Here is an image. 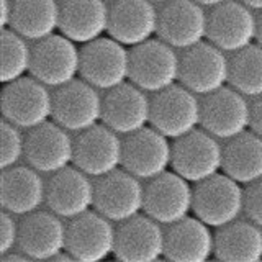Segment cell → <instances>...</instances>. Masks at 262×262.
<instances>
[{"mask_svg": "<svg viewBox=\"0 0 262 262\" xmlns=\"http://www.w3.org/2000/svg\"><path fill=\"white\" fill-rule=\"evenodd\" d=\"M179 82L205 97L229 85V57L211 41L188 48L180 54Z\"/></svg>", "mask_w": 262, "mask_h": 262, "instance_id": "cell-8", "label": "cell"}, {"mask_svg": "<svg viewBox=\"0 0 262 262\" xmlns=\"http://www.w3.org/2000/svg\"><path fill=\"white\" fill-rule=\"evenodd\" d=\"M54 92L33 76L4 84L0 108L4 120L21 129H33L53 120Z\"/></svg>", "mask_w": 262, "mask_h": 262, "instance_id": "cell-3", "label": "cell"}, {"mask_svg": "<svg viewBox=\"0 0 262 262\" xmlns=\"http://www.w3.org/2000/svg\"><path fill=\"white\" fill-rule=\"evenodd\" d=\"M0 138H2L0 167L8 169L20 164V161L25 159V151H27V136L23 135V129L10 121L2 120Z\"/></svg>", "mask_w": 262, "mask_h": 262, "instance_id": "cell-32", "label": "cell"}, {"mask_svg": "<svg viewBox=\"0 0 262 262\" xmlns=\"http://www.w3.org/2000/svg\"><path fill=\"white\" fill-rule=\"evenodd\" d=\"M223 146L207 129L196 128L172 144V170L193 185L223 172Z\"/></svg>", "mask_w": 262, "mask_h": 262, "instance_id": "cell-6", "label": "cell"}, {"mask_svg": "<svg viewBox=\"0 0 262 262\" xmlns=\"http://www.w3.org/2000/svg\"><path fill=\"white\" fill-rule=\"evenodd\" d=\"M251 129L262 136V95L251 102Z\"/></svg>", "mask_w": 262, "mask_h": 262, "instance_id": "cell-35", "label": "cell"}, {"mask_svg": "<svg viewBox=\"0 0 262 262\" xmlns=\"http://www.w3.org/2000/svg\"><path fill=\"white\" fill-rule=\"evenodd\" d=\"M20 239V221L10 211L2 210L0 216V256L18 249Z\"/></svg>", "mask_w": 262, "mask_h": 262, "instance_id": "cell-33", "label": "cell"}, {"mask_svg": "<svg viewBox=\"0 0 262 262\" xmlns=\"http://www.w3.org/2000/svg\"><path fill=\"white\" fill-rule=\"evenodd\" d=\"M244 216L262 228V179L251 185H246Z\"/></svg>", "mask_w": 262, "mask_h": 262, "instance_id": "cell-34", "label": "cell"}, {"mask_svg": "<svg viewBox=\"0 0 262 262\" xmlns=\"http://www.w3.org/2000/svg\"><path fill=\"white\" fill-rule=\"evenodd\" d=\"M48 180L35 167L20 166L2 169L0 202L2 208L15 216H27L46 205Z\"/></svg>", "mask_w": 262, "mask_h": 262, "instance_id": "cell-24", "label": "cell"}, {"mask_svg": "<svg viewBox=\"0 0 262 262\" xmlns=\"http://www.w3.org/2000/svg\"><path fill=\"white\" fill-rule=\"evenodd\" d=\"M131 51L129 80L147 94H158L179 82L180 54L161 38H151Z\"/></svg>", "mask_w": 262, "mask_h": 262, "instance_id": "cell-4", "label": "cell"}, {"mask_svg": "<svg viewBox=\"0 0 262 262\" xmlns=\"http://www.w3.org/2000/svg\"><path fill=\"white\" fill-rule=\"evenodd\" d=\"M30 76L49 89H59L80 77V48L62 33L33 43Z\"/></svg>", "mask_w": 262, "mask_h": 262, "instance_id": "cell-7", "label": "cell"}, {"mask_svg": "<svg viewBox=\"0 0 262 262\" xmlns=\"http://www.w3.org/2000/svg\"><path fill=\"white\" fill-rule=\"evenodd\" d=\"M229 85L251 100L262 95V46L259 43L231 54Z\"/></svg>", "mask_w": 262, "mask_h": 262, "instance_id": "cell-30", "label": "cell"}, {"mask_svg": "<svg viewBox=\"0 0 262 262\" xmlns=\"http://www.w3.org/2000/svg\"><path fill=\"white\" fill-rule=\"evenodd\" d=\"M246 188L225 172L195 185L193 215L220 229L244 215Z\"/></svg>", "mask_w": 262, "mask_h": 262, "instance_id": "cell-2", "label": "cell"}, {"mask_svg": "<svg viewBox=\"0 0 262 262\" xmlns=\"http://www.w3.org/2000/svg\"><path fill=\"white\" fill-rule=\"evenodd\" d=\"M108 0H62L59 33L84 46L108 35Z\"/></svg>", "mask_w": 262, "mask_h": 262, "instance_id": "cell-26", "label": "cell"}, {"mask_svg": "<svg viewBox=\"0 0 262 262\" xmlns=\"http://www.w3.org/2000/svg\"><path fill=\"white\" fill-rule=\"evenodd\" d=\"M144 195L146 185L141 179L121 167L95 179L94 208L113 223H123L144 213Z\"/></svg>", "mask_w": 262, "mask_h": 262, "instance_id": "cell-11", "label": "cell"}, {"mask_svg": "<svg viewBox=\"0 0 262 262\" xmlns=\"http://www.w3.org/2000/svg\"><path fill=\"white\" fill-rule=\"evenodd\" d=\"M0 4H2V12H0V23H2V30L10 28L12 13H13V0H0Z\"/></svg>", "mask_w": 262, "mask_h": 262, "instance_id": "cell-36", "label": "cell"}, {"mask_svg": "<svg viewBox=\"0 0 262 262\" xmlns=\"http://www.w3.org/2000/svg\"><path fill=\"white\" fill-rule=\"evenodd\" d=\"M208 12L195 0H169L159 5L158 38L185 51L207 41Z\"/></svg>", "mask_w": 262, "mask_h": 262, "instance_id": "cell-14", "label": "cell"}, {"mask_svg": "<svg viewBox=\"0 0 262 262\" xmlns=\"http://www.w3.org/2000/svg\"><path fill=\"white\" fill-rule=\"evenodd\" d=\"M129 66L128 46L108 35L80 46V77L103 92L129 80Z\"/></svg>", "mask_w": 262, "mask_h": 262, "instance_id": "cell-5", "label": "cell"}, {"mask_svg": "<svg viewBox=\"0 0 262 262\" xmlns=\"http://www.w3.org/2000/svg\"><path fill=\"white\" fill-rule=\"evenodd\" d=\"M195 2H199V4L203 5L205 8H213V7H216V5H220V4L226 2V0H195Z\"/></svg>", "mask_w": 262, "mask_h": 262, "instance_id": "cell-38", "label": "cell"}, {"mask_svg": "<svg viewBox=\"0 0 262 262\" xmlns=\"http://www.w3.org/2000/svg\"><path fill=\"white\" fill-rule=\"evenodd\" d=\"M195 187L176 170H167L152 180H147L144 195V213L170 226L193 213Z\"/></svg>", "mask_w": 262, "mask_h": 262, "instance_id": "cell-12", "label": "cell"}, {"mask_svg": "<svg viewBox=\"0 0 262 262\" xmlns=\"http://www.w3.org/2000/svg\"><path fill=\"white\" fill-rule=\"evenodd\" d=\"M208 41L225 53H237L256 43L257 15L241 0H226L208 12Z\"/></svg>", "mask_w": 262, "mask_h": 262, "instance_id": "cell-13", "label": "cell"}, {"mask_svg": "<svg viewBox=\"0 0 262 262\" xmlns=\"http://www.w3.org/2000/svg\"><path fill=\"white\" fill-rule=\"evenodd\" d=\"M76 138L59 123L49 120L27 133L25 159L43 176H53L74 164Z\"/></svg>", "mask_w": 262, "mask_h": 262, "instance_id": "cell-18", "label": "cell"}, {"mask_svg": "<svg viewBox=\"0 0 262 262\" xmlns=\"http://www.w3.org/2000/svg\"><path fill=\"white\" fill-rule=\"evenodd\" d=\"M74 166L92 179H100L123 167V136L105 123L76 136Z\"/></svg>", "mask_w": 262, "mask_h": 262, "instance_id": "cell-15", "label": "cell"}, {"mask_svg": "<svg viewBox=\"0 0 262 262\" xmlns=\"http://www.w3.org/2000/svg\"><path fill=\"white\" fill-rule=\"evenodd\" d=\"M241 2L252 8L254 12H262V0H241Z\"/></svg>", "mask_w": 262, "mask_h": 262, "instance_id": "cell-37", "label": "cell"}, {"mask_svg": "<svg viewBox=\"0 0 262 262\" xmlns=\"http://www.w3.org/2000/svg\"><path fill=\"white\" fill-rule=\"evenodd\" d=\"M220 141L251 129V102L231 85L202 97V126Z\"/></svg>", "mask_w": 262, "mask_h": 262, "instance_id": "cell-10", "label": "cell"}, {"mask_svg": "<svg viewBox=\"0 0 262 262\" xmlns=\"http://www.w3.org/2000/svg\"><path fill=\"white\" fill-rule=\"evenodd\" d=\"M151 126L172 141L202 126V97L180 82L151 97Z\"/></svg>", "mask_w": 262, "mask_h": 262, "instance_id": "cell-1", "label": "cell"}, {"mask_svg": "<svg viewBox=\"0 0 262 262\" xmlns=\"http://www.w3.org/2000/svg\"><path fill=\"white\" fill-rule=\"evenodd\" d=\"M61 2L57 0H13L10 28L31 43L59 31Z\"/></svg>", "mask_w": 262, "mask_h": 262, "instance_id": "cell-28", "label": "cell"}, {"mask_svg": "<svg viewBox=\"0 0 262 262\" xmlns=\"http://www.w3.org/2000/svg\"><path fill=\"white\" fill-rule=\"evenodd\" d=\"M152 0H113L108 36L135 48L158 35L159 8Z\"/></svg>", "mask_w": 262, "mask_h": 262, "instance_id": "cell-23", "label": "cell"}, {"mask_svg": "<svg viewBox=\"0 0 262 262\" xmlns=\"http://www.w3.org/2000/svg\"><path fill=\"white\" fill-rule=\"evenodd\" d=\"M223 172L243 185L262 179V136L248 129L223 146Z\"/></svg>", "mask_w": 262, "mask_h": 262, "instance_id": "cell-29", "label": "cell"}, {"mask_svg": "<svg viewBox=\"0 0 262 262\" xmlns=\"http://www.w3.org/2000/svg\"><path fill=\"white\" fill-rule=\"evenodd\" d=\"M215 257L223 262L262 260V228L249 218H239L216 229Z\"/></svg>", "mask_w": 262, "mask_h": 262, "instance_id": "cell-27", "label": "cell"}, {"mask_svg": "<svg viewBox=\"0 0 262 262\" xmlns=\"http://www.w3.org/2000/svg\"><path fill=\"white\" fill-rule=\"evenodd\" d=\"M33 61V46L12 28L2 30V72L0 82L10 84L28 76Z\"/></svg>", "mask_w": 262, "mask_h": 262, "instance_id": "cell-31", "label": "cell"}, {"mask_svg": "<svg viewBox=\"0 0 262 262\" xmlns=\"http://www.w3.org/2000/svg\"><path fill=\"white\" fill-rule=\"evenodd\" d=\"M256 43L262 46V12H257V39Z\"/></svg>", "mask_w": 262, "mask_h": 262, "instance_id": "cell-39", "label": "cell"}, {"mask_svg": "<svg viewBox=\"0 0 262 262\" xmlns=\"http://www.w3.org/2000/svg\"><path fill=\"white\" fill-rule=\"evenodd\" d=\"M216 233L199 216H187L166 226L164 259L172 262H205L215 257Z\"/></svg>", "mask_w": 262, "mask_h": 262, "instance_id": "cell-25", "label": "cell"}, {"mask_svg": "<svg viewBox=\"0 0 262 262\" xmlns=\"http://www.w3.org/2000/svg\"><path fill=\"white\" fill-rule=\"evenodd\" d=\"M117 228L112 220L95 208L68 223L66 249L79 262H98L108 259L115 252Z\"/></svg>", "mask_w": 262, "mask_h": 262, "instance_id": "cell-17", "label": "cell"}, {"mask_svg": "<svg viewBox=\"0 0 262 262\" xmlns=\"http://www.w3.org/2000/svg\"><path fill=\"white\" fill-rule=\"evenodd\" d=\"M166 229L146 213L133 216L117 226L113 257L123 262H152L164 257Z\"/></svg>", "mask_w": 262, "mask_h": 262, "instance_id": "cell-19", "label": "cell"}, {"mask_svg": "<svg viewBox=\"0 0 262 262\" xmlns=\"http://www.w3.org/2000/svg\"><path fill=\"white\" fill-rule=\"evenodd\" d=\"M154 4H158V5H162V4H166V2H169V0H152Z\"/></svg>", "mask_w": 262, "mask_h": 262, "instance_id": "cell-40", "label": "cell"}, {"mask_svg": "<svg viewBox=\"0 0 262 262\" xmlns=\"http://www.w3.org/2000/svg\"><path fill=\"white\" fill-rule=\"evenodd\" d=\"M108 2H113V0H108Z\"/></svg>", "mask_w": 262, "mask_h": 262, "instance_id": "cell-41", "label": "cell"}, {"mask_svg": "<svg viewBox=\"0 0 262 262\" xmlns=\"http://www.w3.org/2000/svg\"><path fill=\"white\" fill-rule=\"evenodd\" d=\"M62 220L49 208L21 216L18 249L31 260H54L68 243V225Z\"/></svg>", "mask_w": 262, "mask_h": 262, "instance_id": "cell-22", "label": "cell"}, {"mask_svg": "<svg viewBox=\"0 0 262 262\" xmlns=\"http://www.w3.org/2000/svg\"><path fill=\"white\" fill-rule=\"evenodd\" d=\"M172 139L151 125L123 138V169L152 180L172 169Z\"/></svg>", "mask_w": 262, "mask_h": 262, "instance_id": "cell-16", "label": "cell"}, {"mask_svg": "<svg viewBox=\"0 0 262 262\" xmlns=\"http://www.w3.org/2000/svg\"><path fill=\"white\" fill-rule=\"evenodd\" d=\"M102 123L123 138L151 125V97L131 80L103 95Z\"/></svg>", "mask_w": 262, "mask_h": 262, "instance_id": "cell-21", "label": "cell"}, {"mask_svg": "<svg viewBox=\"0 0 262 262\" xmlns=\"http://www.w3.org/2000/svg\"><path fill=\"white\" fill-rule=\"evenodd\" d=\"M95 182L79 167H66L48 179L46 207L64 220H74L94 210Z\"/></svg>", "mask_w": 262, "mask_h": 262, "instance_id": "cell-20", "label": "cell"}, {"mask_svg": "<svg viewBox=\"0 0 262 262\" xmlns=\"http://www.w3.org/2000/svg\"><path fill=\"white\" fill-rule=\"evenodd\" d=\"M100 92L82 77L56 89L53 120L71 133H80L102 123L103 95Z\"/></svg>", "mask_w": 262, "mask_h": 262, "instance_id": "cell-9", "label": "cell"}]
</instances>
